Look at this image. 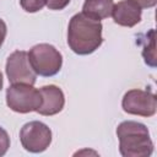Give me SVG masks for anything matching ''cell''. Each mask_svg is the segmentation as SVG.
Segmentation results:
<instances>
[{
    "label": "cell",
    "instance_id": "2e32d148",
    "mask_svg": "<svg viewBox=\"0 0 157 157\" xmlns=\"http://www.w3.org/2000/svg\"><path fill=\"white\" fill-rule=\"evenodd\" d=\"M6 33H7V26H6L5 21L0 18V48L6 38Z\"/></svg>",
    "mask_w": 157,
    "mask_h": 157
},
{
    "label": "cell",
    "instance_id": "7a4b0ae2",
    "mask_svg": "<svg viewBox=\"0 0 157 157\" xmlns=\"http://www.w3.org/2000/svg\"><path fill=\"white\" fill-rule=\"evenodd\" d=\"M119 152L124 157H148L153 152V142L145 124L126 120L118 125Z\"/></svg>",
    "mask_w": 157,
    "mask_h": 157
},
{
    "label": "cell",
    "instance_id": "e0dca14e",
    "mask_svg": "<svg viewBox=\"0 0 157 157\" xmlns=\"http://www.w3.org/2000/svg\"><path fill=\"white\" fill-rule=\"evenodd\" d=\"M2 85H4V78H2V74H1V71H0V91H1V88H2Z\"/></svg>",
    "mask_w": 157,
    "mask_h": 157
},
{
    "label": "cell",
    "instance_id": "ba28073f",
    "mask_svg": "<svg viewBox=\"0 0 157 157\" xmlns=\"http://www.w3.org/2000/svg\"><path fill=\"white\" fill-rule=\"evenodd\" d=\"M42 96V104L37 109L40 115L50 117L60 113L65 104V96L61 88L55 85H47L39 88Z\"/></svg>",
    "mask_w": 157,
    "mask_h": 157
},
{
    "label": "cell",
    "instance_id": "9a60e30c",
    "mask_svg": "<svg viewBox=\"0 0 157 157\" xmlns=\"http://www.w3.org/2000/svg\"><path fill=\"white\" fill-rule=\"evenodd\" d=\"M132 1H135L141 9H150L157 4V0H132Z\"/></svg>",
    "mask_w": 157,
    "mask_h": 157
},
{
    "label": "cell",
    "instance_id": "5bb4252c",
    "mask_svg": "<svg viewBox=\"0 0 157 157\" xmlns=\"http://www.w3.org/2000/svg\"><path fill=\"white\" fill-rule=\"evenodd\" d=\"M70 4V0H45V5L49 10H63Z\"/></svg>",
    "mask_w": 157,
    "mask_h": 157
},
{
    "label": "cell",
    "instance_id": "8fae6325",
    "mask_svg": "<svg viewBox=\"0 0 157 157\" xmlns=\"http://www.w3.org/2000/svg\"><path fill=\"white\" fill-rule=\"evenodd\" d=\"M142 43V56L145 63L151 67L156 66V53H155V31L150 29L145 34V38L140 40Z\"/></svg>",
    "mask_w": 157,
    "mask_h": 157
},
{
    "label": "cell",
    "instance_id": "7c38bea8",
    "mask_svg": "<svg viewBox=\"0 0 157 157\" xmlns=\"http://www.w3.org/2000/svg\"><path fill=\"white\" fill-rule=\"evenodd\" d=\"M21 7L26 12H38L45 6V0H20Z\"/></svg>",
    "mask_w": 157,
    "mask_h": 157
},
{
    "label": "cell",
    "instance_id": "9c48e42d",
    "mask_svg": "<svg viewBox=\"0 0 157 157\" xmlns=\"http://www.w3.org/2000/svg\"><path fill=\"white\" fill-rule=\"evenodd\" d=\"M142 10L132 0H121L114 4L112 17L114 22L123 27H134L141 21Z\"/></svg>",
    "mask_w": 157,
    "mask_h": 157
},
{
    "label": "cell",
    "instance_id": "30bf717a",
    "mask_svg": "<svg viewBox=\"0 0 157 157\" xmlns=\"http://www.w3.org/2000/svg\"><path fill=\"white\" fill-rule=\"evenodd\" d=\"M113 6V0H86L82 6V12L93 20L101 21L112 15Z\"/></svg>",
    "mask_w": 157,
    "mask_h": 157
},
{
    "label": "cell",
    "instance_id": "6da1fadb",
    "mask_svg": "<svg viewBox=\"0 0 157 157\" xmlns=\"http://www.w3.org/2000/svg\"><path fill=\"white\" fill-rule=\"evenodd\" d=\"M102 29L101 21L86 16L83 12L74 15L67 26L69 48L78 55L92 54L103 43Z\"/></svg>",
    "mask_w": 157,
    "mask_h": 157
},
{
    "label": "cell",
    "instance_id": "277c9868",
    "mask_svg": "<svg viewBox=\"0 0 157 157\" xmlns=\"http://www.w3.org/2000/svg\"><path fill=\"white\" fill-rule=\"evenodd\" d=\"M7 107L21 114L37 112L42 104V96L39 90L28 83H11L6 90Z\"/></svg>",
    "mask_w": 157,
    "mask_h": 157
},
{
    "label": "cell",
    "instance_id": "4fadbf2b",
    "mask_svg": "<svg viewBox=\"0 0 157 157\" xmlns=\"http://www.w3.org/2000/svg\"><path fill=\"white\" fill-rule=\"evenodd\" d=\"M10 147V136L7 131L0 126V157L4 156Z\"/></svg>",
    "mask_w": 157,
    "mask_h": 157
},
{
    "label": "cell",
    "instance_id": "8992f818",
    "mask_svg": "<svg viewBox=\"0 0 157 157\" xmlns=\"http://www.w3.org/2000/svg\"><path fill=\"white\" fill-rule=\"evenodd\" d=\"M123 110L128 114L140 117H152L157 110V98L151 91L134 88L128 91L121 101Z\"/></svg>",
    "mask_w": 157,
    "mask_h": 157
},
{
    "label": "cell",
    "instance_id": "5b68a950",
    "mask_svg": "<svg viewBox=\"0 0 157 157\" xmlns=\"http://www.w3.org/2000/svg\"><path fill=\"white\" fill-rule=\"evenodd\" d=\"M20 141L28 152H43L52 144V130L47 124L38 120L26 123L20 130Z\"/></svg>",
    "mask_w": 157,
    "mask_h": 157
},
{
    "label": "cell",
    "instance_id": "3957f363",
    "mask_svg": "<svg viewBox=\"0 0 157 157\" xmlns=\"http://www.w3.org/2000/svg\"><path fill=\"white\" fill-rule=\"evenodd\" d=\"M28 59L34 72L43 77L56 75L63 66L61 53L48 43L33 45L28 52Z\"/></svg>",
    "mask_w": 157,
    "mask_h": 157
},
{
    "label": "cell",
    "instance_id": "52a82bcc",
    "mask_svg": "<svg viewBox=\"0 0 157 157\" xmlns=\"http://www.w3.org/2000/svg\"><path fill=\"white\" fill-rule=\"evenodd\" d=\"M6 75L11 83L34 85L37 74L31 66L28 53L25 50H15L6 60Z\"/></svg>",
    "mask_w": 157,
    "mask_h": 157
}]
</instances>
